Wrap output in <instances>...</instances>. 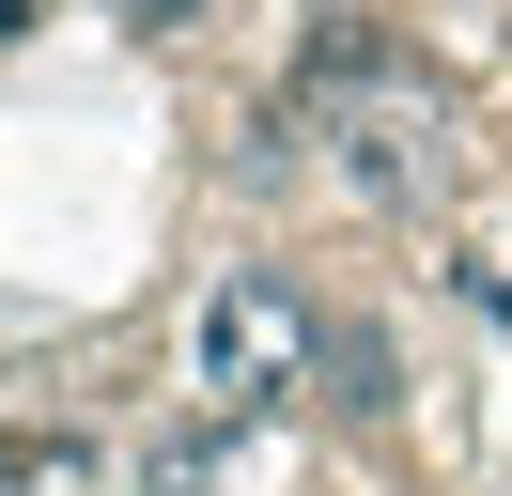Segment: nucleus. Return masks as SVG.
Instances as JSON below:
<instances>
[{
    "mask_svg": "<svg viewBox=\"0 0 512 496\" xmlns=\"http://www.w3.org/2000/svg\"><path fill=\"white\" fill-rule=\"evenodd\" d=\"M311 140L342 155V186L357 202H435L450 186V140H435V93L388 62V78H342V93H311Z\"/></svg>",
    "mask_w": 512,
    "mask_h": 496,
    "instance_id": "f03ea898",
    "label": "nucleus"
},
{
    "mask_svg": "<svg viewBox=\"0 0 512 496\" xmlns=\"http://www.w3.org/2000/svg\"><path fill=\"white\" fill-rule=\"evenodd\" d=\"M125 16H140V31H187V16H202V0H125Z\"/></svg>",
    "mask_w": 512,
    "mask_h": 496,
    "instance_id": "7ed1b4c3",
    "label": "nucleus"
},
{
    "mask_svg": "<svg viewBox=\"0 0 512 496\" xmlns=\"http://www.w3.org/2000/svg\"><path fill=\"white\" fill-rule=\"evenodd\" d=\"M311 357H326V310L295 295V279H264V264H233L218 295H202V326H187V388L218 403V419H264L280 388H311Z\"/></svg>",
    "mask_w": 512,
    "mask_h": 496,
    "instance_id": "f257e3e1",
    "label": "nucleus"
},
{
    "mask_svg": "<svg viewBox=\"0 0 512 496\" xmlns=\"http://www.w3.org/2000/svg\"><path fill=\"white\" fill-rule=\"evenodd\" d=\"M0 31H32V0H0Z\"/></svg>",
    "mask_w": 512,
    "mask_h": 496,
    "instance_id": "20e7f679",
    "label": "nucleus"
}]
</instances>
